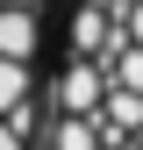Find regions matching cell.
I'll list each match as a JSON object with an SVG mask.
<instances>
[{"label": "cell", "instance_id": "obj_1", "mask_svg": "<svg viewBox=\"0 0 143 150\" xmlns=\"http://www.w3.org/2000/svg\"><path fill=\"white\" fill-rule=\"evenodd\" d=\"M36 150H143V0H50Z\"/></svg>", "mask_w": 143, "mask_h": 150}]
</instances>
